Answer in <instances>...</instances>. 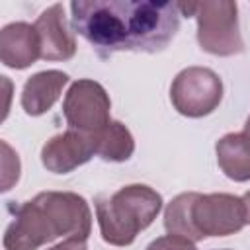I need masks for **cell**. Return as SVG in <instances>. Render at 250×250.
Here are the masks:
<instances>
[{"label":"cell","instance_id":"obj_1","mask_svg":"<svg viewBox=\"0 0 250 250\" xmlns=\"http://www.w3.org/2000/svg\"><path fill=\"white\" fill-rule=\"evenodd\" d=\"M72 31L82 35L100 59L119 51H162L180 29L178 2L156 0H74Z\"/></svg>","mask_w":250,"mask_h":250},{"label":"cell","instance_id":"obj_15","mask_svg":"<svg viewBox=\"0 0 250 250\" xmlns=\"http://www.w3.org/2000/svg\"><path fill=\"white\" fill-rule=\"evenodd\" d=\"M2 191H8L20 178V158L6 141H2Z\"/></svg>","mask_w":250,"mask_h":250},{"label":"cell","instance_id":"obj_5","mask_svg":"<svg viewBox=\"0 0 250 250\" xmlns=\"http://www.w3.org/2000/svg\"><path fill=\"white\" fill-rule=\"evenodd\" d=\"M170 100L174 109L186 117L209 115L223 100V80L207 66H188L172 80Z\"/></svg>","mask_w":250,"mask_h":250},{"label":"cell","instance_id":"obj_11","mask_svg":"<svg viewBox=\"0 0 250 250\" xmlns=\"http://www.w3.org/2000/svg\"><path fill=\"white\" fill-rule=\"evenodd\" d=\"M68 84V74L62 70H41L29 76L21 90V107L27 115L37 117L47 113L61 98Z\"/></svg>","mask_w":250,"mask_h":250},{"label":"cell","instance_id":"obj_19","mask_svg":"<svg viewBox=\"0 0 250 250\" xmlns=\"http://www.w3.org/2000/svg\"><path fill=\"white\" fill-rule=\"evenodd\" d=\"M242 133H244V135L250 139V117L246 119V123H244V131H242Z\"/></svg>","mask_w":250,"mask_h":250},{"label":"cell","instance_id":"obj_14","mask_svg":"<svg viewBox=\"0 0 250 250\" xmlns=\"http://www.w3.org/2000/svg\"><path fill=\"white\" fill-rule=\"evenodd\" d=\"M197 199V191H188L176 195L164 209V229L168 234L184 236L191 242L203 240L199 232L195 230L193 219H191V209Z\"/></svg>","mask_w":250,"mask_h":250},{"label":"cell","instance_id":"obj_9","mask_svg":"<svg viewBox=\"0 0 250 250\" xmlns=\"http://www.w3.org/2000/svg\"><path fill=\"white\" fill-rule=\"evenodd\" d=\"M35 29L41 43V59L68 61L76 53V39L66 25L62 4H53L35 20Z\"/></svg>","mask_w":250,"mask_h":250},{"label":"cell","instance_id":"obj_17","mask_svg":"<svg viewBox=\"0 0 250 250\" xmlns=\"http://www.w3.org/2000/svg\"><path fill=\"white\" fill-rule=\"evenodd\" d=\"M47 250H86V240L70 236V238H64L62 242H59V244H55Z\"/></svg>","mask_w":250,"mask_h":250},{"label":"cell","instance_id":"obj_18","mask_svg":"<svg viewBox=\"0 0 250 250\" xmlns=\"http://www.w3.org/2000/svg\"><path fill=\"white\" fill-rule=\"evenodd\" d=\"M242 201H244V209H246V223H250V191L244 193Z\"/></svg>","mask_w":250,"mask_h":250},{"label":"cell","instance_id":"obj_12","mask_svg":"<svg viewBox=\"0 0 250 250\" xmlns=\"http://www.w3.org/2000/svg\"><path fill=\"white\" fill-rule=\"evenodd\" d=\"M217 162L223 174L234 182L250 180V139L244 133H227L217 145Z\"/></svg>","mask_w":250,"mask_h":250},{"label":"cell","instance_id":"obj_6","mask_svg":"<svg viewBox=\"0 0 250 250\" xmlns=\"http://www.w3.org/2000/svg\"><path fill=\"white\" fill-rule=\"evenodd\" d=\"M111 100L105 88L90 78H80L70 84L62 100V115L68 129H76L88 135H96L109 121Z\"/></svg>","mask_w":250,"mask_h":250},{"label":"cell","instance_id":"obj_13","mask_svg":"<svg viewBox=\"0 0 250 250\" xmlns=\"http://www.w3.org/2000/svg\"><path fill=\"white\" fill-rule=\"evenodd\" d=\"M96 154L107 162H125L135 152V139L121 121H109L94 135Z\"/></svg>","mask_w":250,"mask_h":250},{"label":"cell","instance_id":"obj_2","mask_svg":"<svg viewBox=\"0 0 250 250\" xmlns=\"http://www.w3.org/2000/svg\"><path fill=\"white\" fill-rule=\"evenodd\" d=\"M90 230L92 211L82 195L41 191L16 207L2 244L6 250H37L59 236L88 240Z\"/></svg>","mask_w":250,"mask_h":250},{"label":"cell","instance_id":"obj_16","mask_svg":"<svg viewBox=\"0 0 250 250\" xmlns=\"http://www.w3.org/2000/svg\"><path fill=\"white\" fill-rule=\"evenodd\" d=\"M146 250H197L195 244L184 236H176V234H164L158 236L156 240H152Z\"/></svg>","mask_w":250,"mask_h":250},{"label":"cell","instance_id":"obj_4","mask_svg":"<svg viewBox=\"0 0 250 250\" xmlns=\"http://www.w3.org/2000/svg\"><path fill=\"white\" fill-rule=\"evenodd\" d=\"M193 16L197 20V43L203 51L217 57H232L244 51L236 2H193Z\"/></svg>","mask_w":250,"mask_h":250},{"label":"cell","instance_id":"obj_8","mask_svg":"<svg viewBox=\"0 0 250 250\" xmlns=\"http://www.w3.org/2000/svg\"><path fill=\"white\" fill-rule=\"evenodd\" d=\"M96 154L94 135L68 129L51 137L41 148V164L53 174H68Z\"/></svg>","mask_w":250,"mask_h":250},{"label":"cell","instance_id":"obj_3","mask_svg":"<svg viewBox=\"0 0 250 250\" xmlns=\"http://www.w3.org/2000/svg\"><path fill=\"white\" fill-rule=\"evenodd\" d=\"M94 203L102 238L111 246H129L158 217L162 195L150 186L131 184L111 195H98Z\"/></svg>","mask_w":250,"mask_h":250},{"label":"cell","instance_id":"obj_10","mask_svg":"<svg viewBox=\"0 0 250 250\" xmlns=\"http://www.w3.org/2000/svg\"><path fill=\"white\" fill-rule=\"evenodd\" d=\"M41 59V43L35 25L14 21L0 31V61L8 68L23 70Z\"/></svg>","mask_w":250,"mask_h":250},{"label":"cell","instance_id":"obj_7","mask_svg":"<svg viewBox=\"0 0 250 250\" xmlns=\"http://www.w3.org/2000/svg\"><path fill=\"white\" fill-rule=\"evenodd\" d=\"M191 219L201 238L229 236L246 225L244 201L232 193H197Z\"/></svg>","mask_w":250,"mask_h":250}]
</instances>
